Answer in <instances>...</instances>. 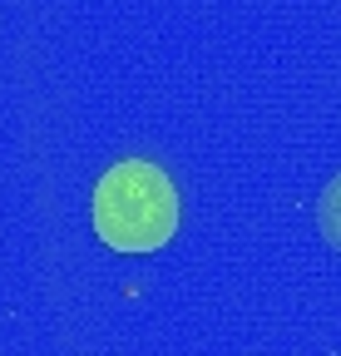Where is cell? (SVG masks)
<instances>
[{
    "mask_svg": "<svg viewBox=\"0 0 341 356\" xmlns=\"http://www.w3.org/2000/svg\"><path fill=\"white\" fill-rule=\"evenodd\" d=\"M317 222H322V238L341 252V173L326 184V193H322V203H317Z\"/></svg>",
    "mask_w": 341,
    "mask_h": 356,
    "instance_id": "2",
    "label": "cell"
},
{
    "mask_svg": "<svg viewBox=\"0 0 341 356\" xmlns=\"http://www.w3.org/2000/svg\"><path fill=\"white\" fill-rule=\"evenodd\" d=\"M94 233L114 252H153L178 233V193L158 163L124 159L99 178Z\"/></svg>",
    "mask_w": 341,
    "mask_h": 356,
    "instance_id": "1",
    "label": "cell"
}]
</instances>
